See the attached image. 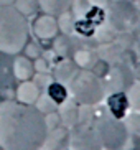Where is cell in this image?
<instances>
[{
  "label": "cell",
  "mask_w": 140,
  "mask_h": 150,
  "mask_svg": "<svg viewBox=\"0 0 140 150\" xmlns=\"http://www.w3.org/2000/svg\"><path fill=\"white\" fill-rule=\"evenodd\" d=\"M124 124L129 130V135H140V112L134 110L124 117Z\"/></svg>",
  "instance_id": "cell-24"
},
{
  "label": "cell",
  "mask_w": 140,
  "mask_h": 150,
  "mask_svg": "<svg viewBox=\"0 0 140 150\" xmlns=\"http://www.w3.org/2000/svg\"><path fill=\"white\" fill-rule=\"evenodd\" d=\"M89 71H91V73H94L97 78L105 79V76L109 74V71H110V63H107L105 59H101V58H99V59L94 63V66H92Z\"/></svg>",
  "instance_id": "cell-26"
},
{
  "label": "cell",
  "mask_w": 140,
  "mask_h": 150,
  "mask_svg": "<svg viewBox=\"0 0 140 150\" xmlns=\"http://www.w3.org/2000/svg\"><path fill=\"white\" fill-rule=\"evenodd\" d=\"M33 66H35V73H48V71H49L48 61L43 59V58H38L36 63H33Z\"/></svg>",
  "instance_id": "cell-30"
},
{
  "label": "cell",
  "mask_w": 140,
  "mask_h": 150,
  "mask_svg": "<svg viewBox=\"0 0 140 150\" xmlns=\"http://www.w3.org/2000/svg\"><path fill=\"white\" fill-rule=\"evenodd\" d=\"M69 149L71 150H102L92 125L78 124L69 129Z\"/></svg>",
  "instance_id": "cell-7"
},
{
  "label": "cell",
  "mask_w": 140,
  "mask_h": 150,
  "mask_svg": "<svg viewBox=\"0 0 140 150\" xmlns=\"http://www.w3.org/2000/svg\"><path fill=\"white\" fill-rule=\"evenodd\" d=\"M104 101H105V110L115 119L124 120V117L129 114L130 106H129L127 93H109Z\"/></svg>",
  "instance_id": "cell-8"
},
{
  "label": "cell",
  "mask_w": 140,
  "mask_h": 150,
  "mask_svg": "<svg viewBox=\"0 0 140 150\" xmlns=\"http://www.w3.org/2000/svg\"><path fill=\"white\" fill-rule=\"evenodd\" d=\"M38 5L43 10V13L58 17L64 12H69L73 0H38Z\"/></svg>",
  "instance_id": "cell-17"
},
{
  "label": "cell",
  "mask_w": 140,
  "mask_h": 150,
  "mask_svg": "<svg viewBox=\"0 0 140 150\" xmlns=\"http://www.w3.org/2000/svg\"><path fill=\"white\" fill-rule=\"evenodd\" d=\"M35 107H36V110L41 112L43 115L51 114V112H56V110H58V104L53 101L46 93L40 94V97L36 99V102H35Z\"/></svg>",
  "instance_id": "cell-22"
},
{
  "label": "cell",
  "mask_w": 140,
  "mask_h": 150,
  "mask_svg": "<svg viewBox=\"0 0 140 150\" xmlns=\"http://www.w3.org/2000/svg\"><path fill=\"white\" fill-rule=\"evenodd\" d=\"M96 51H97V54H99L101 59H105L107 63L114 64V63H120V61H122L125 48H122V45L117 43V41H112V43L99 45V48H97Z\"/></svg>",
  "instance_id": "cell-15"
},
{
  "label": "cell",
  "mask_w": 140,
  "mask_h": 150,
  "mask_svg": "<svg viewBox=\"0 0 140 150\" xmlns=\"http://www.w3.org/2000/svg\"><path fill=\"white\" fill-rule=\"evenodd\" d=\"M0 150H2V149H0Z\"/></svg>",
  "instance_id": "cell-36"
},
{
  "label": "cell",
  "mask_w": 140,
  "mask_h": 150,
  "mask_svg": "<svg viewBox=\"0 0 140 150\" xmlns=\"http://www.w3.org/2000/svg\"><path fill=\"white\" fill-rule=\"evenodd\" d=\"M127 99L130 109L140 112V81H135L130 86V89L127 91Z\"/></svg>",
  "instance_id": "cell-25"
},
{
  "label": "cell",
  "mask_w": 140,
  "mask_h": 150,
  "mask_svg": "<svg viewBox=\"0 0 140 150\" xmlns=\"http://www.w3.org/2000/svg\"><path fill=\"white\" fill-rule=\"evenodd\" d=\"M45 150H68L69 149V129L68 127H59L51 129L46 132L43 142Z\"/></svg>",
  "instance_id": "cell-9"
},
{
  "label": "cell",
  "mask_w": 140,
  "mask_h": 150,
  "mask_svg": "<svg viewBox=\"0 0 140 150\" xmlns=\"http://www.w3.org/2000/svg\"><path fill=\"white\" fill-rule=\"evenodd\" d=\"M78 71H79L78 64H76L71 58H63V61H59L56 66H54L53 79L68 86V84L71 83V79L78 74Z\"/></svg>",
  "instance_id": "cell-12"
},
{
  "label": "cell",
  "mask_w": 140,
  "mask_h": 150,
  "mask_svg": "<svg viewBox=\"0 0 140 150\" xmlns=\"http://www.w3.org/2000/svg\"><path fill=\"white\" fill-rule=\"evenodd\" d=\"M115 38H117V31L110 27L107 22L101 23V25L96 28V31H94V41H96L97 45L112 43V41H115Z\"/></svg>",
  "instance_id": "cell-20"
},
{
  "label": "cell",
  "mask_w": 140,
  "mask_h": 150,
  "mask_svg": "<svg viewBox=\"0 0 140 150\" xmlns=\"http://www.w3.org/2000/svg\"><path fill=\"white\" fill-rule=\"evenodd\" d=\"M45 124H46V129H48V130L59 127V125H61V120H59L58 110H56V112H51V114H46V115H45Z\"/></svg>",
  "instance_id": "cell-27"
},
{
  "label": "cell",
  "mask_w": 140,
  "mask_h": 150,
  "mask_svg": "<svg viewBox=\"0 0 140 150\" xmlns=\"http://www.w3.org/2000/svg\"><path fill=\"white\" fill-rule=\"evenodd\" d=\"M132 71H134V78H135V81H140V59H137V61L132 64Z\"/></svg>",
  "instance_id": "cell-33"
},
{
  "label": "cell",
  "mask_w": 140,
  "mask_h": 150,
  "mask_svg": "<svg viewBox=\"0 0 140 150\" xmlns=\"http://www.w3.org/2000/svg\"><path fill=\"white\" fill-rule=\"evenodd\" d=\"M15 0H0V5H13Z\"/></svg>",
  "instance_id": "cell-34"
},
{
  "label": "cell",
  "mask_w": 140,
  "mask_h": 150,
  "mask_svg": "<svg viewBox=\"0 0 140 150\" xmlns=\"http://www.w3.org/2000/svg\"><path fill=\"white\" fill-rule=\"evenodd\" d=\"M134 4H135V5H137V8L140 10V0H134Z\"/></svg>",
  "instance_id": "cell-35"
},
{
  "label": "cell",
  "mask_w": 140,
  "mask_h": 150,
  "mask_svg": "<svg viewBox=\"0 0 140 150\" xmlns=\"http://www.w3.org/2000/svg\"><path fill=\"white\" fill-rule=\"evenodd\" d=\"M58 31H59V28H58L56 17H53V15L45 13L36 18L33 23V33L40 40H53L58 35Z\"/></svg>",
  "instance_id": "cell-10"
},
{
  "label": "cell",
  "mask_w": 140,
  "mask_h": 150,
  "mask_svg": "<svg viewBox=\"0 0 140 150\" xmlns=\"http://www.w3.org/2000/svg\"><path fill=\"white\" fill-rule=\"evenodd\" d=\"M58 28L63 31L64 35H74L76 33V17L71 12H64V13L56 17Z\"/></svg>",
  "instance_id": "cell-21"
},
{
  "label": "cell",
  "mask_w": 140,
  "mask_h": 150,
  "mask_svg": "<svg viewBox=\"0 0 140 150\" xmlns=\"http://www.w3.org/2000/svg\"><path fill=\"white\" fill-rule=\"evenodd\" d=\"M30 25L13 5H0V53L17 54L26 46Z\"/></svg>",
  "instance_id": "cell-2"
},
{
  "label": "cell",
  "mask_w": 140,
  "mask_h": 150,
  "mask_svg": "<svg viewBox=\"0 0 140 150\" xmlns=\"http://www.w3.org/2000/svg\"><path fill=\"white\" fill-rule=\"evenodd\" d=\"M41 94V89L33 79L30 81H22L17 89V102H22L26 106H35L36 99Z\"/></svg>",
  "instance_id": "cell-13"
},
{
  "label": "cell",
  "mask_w": 140,
  "mask_h": 150,
  "mask_svg": "<svg viewBox=\"0 0 140 150\" xmlns=\"http://www.w3.org/2000/svg\"><path fill=\"white\" fill-rule=\"evenodd\" d=\"M97 59L99 54L94 48H81L73 54V61L78 64L79 69H91Z\"/></svg>",
  "instance_id": "cell-18"
},
{
  "label": "cell",
  "mask_w": 140,
  "mask_h": 150,
  "mask_svg": "<svg viewBox=\"0 0 140 150\" xmlns=\"http://www.w3.org/2000/svg\"><path fill=\"white\" fill-rule=\"evenodd\" d=\"M45 115L35 106L17 101L0 102V149L38 150L46 137Z\"/></svg>",
  "instance_id": "cell-1"
},
{
  "label": "cell",
  "mask_w": 140,
  "mask_h": 150,
  "mask_svg": "<svg viewBox=\"0 0 140 150\" xmlns=\"http://www.w3.org/2000/svg\"><path fill=\"white\" fill-rule=\"evenodd\" d=\"M134 83H135V78H134L132 66L122 61L110 64L109 74L105 76V79H104L107 94L109 93H127Z\"/></svg>",
  "instance_id": "cell-6"
},
{
  "label": "cell",
  "mask_w": 140,
  "mask_h": 150,
  "mask_svg": "<svg viewBox=\"0 0 140 150\" xmlns=\"http://www.w3.org/2000/svg\"><path fill=\"white\" fill-rule=\"evenodd\" d=\"M122 150H140V135H129Z\"/></svg>",
  "instance_id": "cell-29"
},
{
  "label": "cell",
  "mask_w": 140,
  "mask_h": 150,
  "mask_svg": "<svg viewBox=\"0 0 140 150\" xmlns=\"http://www.w3.org/2000/svg\"><path fill=\"white\" fill-rule=\"evenodd\" d=\"M92 129L102 150H122L129 139V130L124 120L115 119L107 110H97Z\"/></svg>",
  "instance_id": "cell-4"
},
{
  "label": "cell",
  "mask_w": 140,
  "mask_h": 150,
  "mask_svg": "<svg viewBox=\"0 0 140 150\" xmlns=\"http://www.w3.org/2000/svg\"><path fill=\"white\" fill-rule=\"evenodd\" d=\"M33 81L38 84L40 89H41V88L46 89V88H48V84L53 81V76H49L48 73H38V74L35 73V76H33Z\"/></svg>",
  "instance_id": "cell-28"
},
{
  "label": "cell",
  "mask_w": 140,
  "mask_h": 150,
  "mask_svg": "<svg viewBox=\"0 0 140 150\" xmlns=\"http://www.w3.org/2000/svg\"><path fill=\"white\" fill-rule=\"evenodd\" d=\"M58 115L63 127L73 129L79 124V104L73 99H66L63 104L58 106Z\"/></svg>",
  "instance_id": "cell-11"
},
{
  "label": "cell",
  "mask_w": 140,
  "mask_h": 150,
  "mask_svg": "<svg viewBox=\"0 0 140 150\" xmlns=\"http://www.w3.org/2000/svg\"><path fill=\"white\" fill-rule=\"evenodd\" d=\"M69 97L79 106H97L107 96L104 79L97 78L89 69H79L68 84Z\"/></svg>",
  "instance_id": "cell-3"
},
{
  "label": "cell",
  "mask_w": 140,
  "mask_h": 150,
  "mask_svg": "<svg viewBox=\"0 0 140 150\" xmlns=\"http://www.w3.org/2000/svg\"><path fill=\"white\" fill-rule=\"evenodd\" d=\"M53 50L61 58H71L73 59V54L79 50V43L76 41V38H73V35H64L63 33V35L54 36Z\"/></svg>",
  "instance_id": "cell-14"
},
{
  "label": "cell",
  "mask_w": 140,
  "mask_h": 150,
  "mask_svg": "<svg viewBox=\"0 0 140 150\" xmlns=\"http://www.w3.org/2000/svg\"><path fill=\"white\" fill-rule=\"evenodd\" d=\"M26 48V58H38L40 56V48L36 46L35 43H28Z\"/></svg>",
  "instance_id": "cell-31"
},
{
  "label": "cell",
  "mask_w": 140,
  "mask_h": 150,
  "mask_svg": "<svg viewBox=\"0 0 140 150\" xmlns=\"http://www.w3.org/2000/svg\"><path fill=\"white\" fill-rule=\"evenodd\" d=\"M94 7H99V8H102V10H107V7H109L114 0H89Z\"/></svg>",
  "instance_id": "cell-32"
},
{
  "label": "cell",
  "mask_w": 140,
  "mask_h": 150,
  "mask_svg": "<svg viewBox=\"0 0 140 150\" xmlns=\"http://www.w3.org/2000/svg\"><path fill=\"white\" fill-rule=\"evenodd\" d=\"M13 7H15L23 17H31V15H35L40 8L38 0H15Z\"/></svg>",
  "instance_id": "cell-23"
},
{
  "label": "cell",
  "mask_w": 140,
  "mask_h": 150,
  "mask_svg": "<svg viewBox=\"0 0 140 150\" xmlns=\"http://www.w3.org/2000/svg\"><path fill=\"white\" fill-rule=\"evenodd\" d=\"M140 20V10L134 0H114L105 10V22L117 33L132 31Z\"/></svg>",
  "instance_id": "cell-5"
},
{
  "label": "cell",
  "mask_w": 140,
  "mask_h": 150,
  "mask_svg": "<svg viewBox=\"0 0 140 150\" xmlns=\"http://www.w3.org/2000/svg\"><path fill=\"white\" fill-rule=\"evenodd\" d=\"M12 69H13V76H15L20 83H22V81H30V79H33V76H35V66H33V63H31L30 58H26V56L15 58Z\"/></svg>",
  "instance_id": "cell-16"
},
{
  "label": "cell",
  "mask_w": 140,
  "mask_h": 150,
  "mask_svg": "<svg viewBox=\"0 0 140 150\" xmlns=\"http://www.w3.org/2000/svg\"><path fill=\"white\" fill-rule=\"evenodd\" d=\"M46 94H48L53 101L56 102L58 106H59V104H63L66 99H69V91H68V86H66V84H63V83H58V81H54V79L48 84V88H46Z\"/></svg>",
  "instance_id": "cell-19"
}]
</instances>
